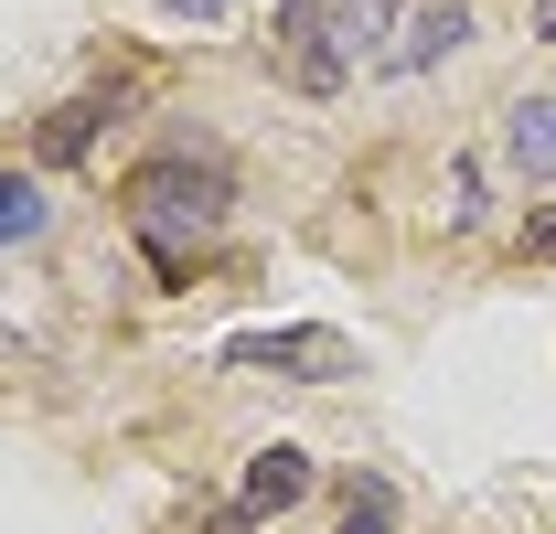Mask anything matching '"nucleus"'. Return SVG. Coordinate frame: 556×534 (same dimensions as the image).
<instances>
[{
  "label": "nucleus",
  "instance_id": "423d86ee",
  "mask_svg": "<svg viewBox=\"0 0 556 534\" xmlns=\"http://www.w3.org/2000/svg\"><path fill=\"white\" fill-rule=\"evenodd\" d=\"M97 118H118V97H75V107H54V118L33 129V150H43V161H86V150H97Z\"/></svg>",
  "mask_w": 556,
  "mask_h": 534
},
{
  "label": "nucleus",
  "instance_id": "20e7f679",
  "mask_svg": "<svg viewBox=\"0 0 556 534\" xmlns=\"http://www.w3.org/2000/svg\"><path fill=\"white\" fill-rule=\"evenodd\" d=\"M321 492V460L300 449V438H268L257 460H247V492H236V513H225V534L268 524V513H289V503H311Z\"/></svg>",
  "mask_w": 556,
  "mask_h": 534
},
{
  "label": "nucleus",
  "instance_id": "f257e3e1",
  "mask_svg": "<svg viewBox=\"0 0 556 534\" xmlns=\"http://www.w3.org/2000/svg\"><path fill=\"white\" fill-rule=\"evenodd\" d=\"M118 214H129L139 257L161 267V278H193L214 236H225V214H236V182H225V161L214 150H161V161H139L129 182H118Z\"/></svg>",
  "mask_w": 556,
  "mask_h": 534
},
{
  "label": "nucleus",
  "instance_id": "39448f33",
  "mask_svg": "<svg viewBox=\"0 0 556 534\" xmlns=\"http://www.w3.org/2000/svg\"><path fill=\"white\" fill-rule=\"evenodd\" d=\"M503 150H514L535 182H556V97H525V107H503Z\"/></svg>",
  "mask_w": 556,
  "mask_h": 534
},
{
  "label": "nucleus",
  "instance_id": "1a4fd4ad",
  "mask_svg": "<svg viewBox=\"0 0 556 534\" xmlns=\"http://www.w3.org/2000/svg\"><path fill=\"white\" fill-rule=\"evenodd\" d=\"M396 524V492H386V481H353L343 492V534H386Z\"/></svg>",
  "mask_w": 556,
  "mask_h": 534
},
{
  "label": "nucleus",
  "instance_id": "0eeeda50",
  "mask_svg": "<svg viewBox=\"0 0 556 534\" xmlns=\"http://www.w3.org/2000/svg\"><path fill=\"white\" fill-rule=\"evenodd\" d=\"M460 43H471V11H460V0H428L407 22V43H396V65H439V54H460Z\"/></svg>",
  "mask_w": 556,
  "mask_h": 534
},
{
  "label": "nucleus",
  "instance_id": "9b49d317",
  "mask_svg": "<svg viewBox=\"0 0 556 534\" xmlns=\"http://www.w3.org/2000/svg\"><path fill=\"white\" fill-rule=\"evenodd\" d=\"M161 11H182V22H225V0H161Z\"/></svg>",
  "mask_w": 556,
  "mask_h": 534
},
{
  "label": "nucleus",
  "instance_id": "6e6552de",
  "mask_svg": "<svg viewBox=\"0 0 556 534\" xmlns=\"http://www.w3.org/2000/svg\"><path fill=\"white\" fill-rule=\"evenodd\" d=\"M33 236H43V182L0 171V246H33Z\"/></svg>",
  "mask_w": 556,
  "mask_h": 534
},
{
  "label": "nucleus",
  "instance_id": "7ed1b4c3",
  "mask_svg": "<svg viewBox=\"0 0 556 534\" xmlns=\"http://www.w3.org/2000/svg\"><path fill=\"white\" fill-rule=\"evenodd\" d=\"M236 374H289V385H343L353 374V342L321 332V321H289V332H236L225 342Z\"/></svg>",
  "mask_w": 556,
  "mask_h": 534
},
{
  "label": "nucleus",
  "instance_id": "9d476101",
  "mask_svg": "<svg viewBox=\"0 0 556 534\" xmlns=\"http://www.w3.org/2000/svg\"><path fill=\"white\" fill-rule=\"evenodd\" d=\"M514 257H525V267H556V203H535V214H525V236H514Z\"/></svg>",
  "mask_w": 556,
  "mask_h": 534
},
{
  "label": "nucleus",
  "instance_id": "f03ea898",
  "mask_svg": "<svg viewBox=\"0 0 556 534\" xmlns=\"http://www.w3.org/2000/svg\"><path fill=\"white\" fill-rule=\"evenodd\" d=\"M375 33H396V0H278L268 54H278V75H289V86L332 97V86L375 54Z\"/></svg>",
  "mask_w": 556,
  "mask_h": 534
},
{
  "label": "nucleus",
  "instance_id": "f8f14e48",
  "mask_svg": "<svg viewBox=\"0 0 556 534\" xmlns=\"http://www.w3.org/2000/svg\"><path fill=\"white\" fill-rule=\"evenodd\" d=\"M535 33H546V43H556V0H535Z\"/></svg>",
  "mask_w": 556,
  "mask_h": 534
}]
</instances>
